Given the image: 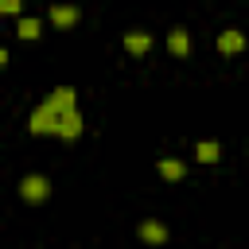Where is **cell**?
Here are the masks:
<instances>
[{"label":"cell","mask_w":249,"mask_h":249,"mask_svg":"<svg viewBox=\"0 0 249 249\" xmlns=\"http://www.w3.org/2000/svg\"><path fill=\"white\" fill-rule=\"evenodd\" d=\"M124 51L136 54V58H144L152 51V31H124Z\"/></svg>","instance_id":"obj_6"},{"label":"cell","mask_w":249,"mask_h":249,"mask_svg":"<svg viewBox=\"0 0 249 249\" xmlns=\"http://www.w3.org/2000/svg\"><path fill=\"white\" fill-rule=\"evenodd\" d=\"M19 198L31 202V206L47 202V198H51V179H47V175H23V179H19Z\"/></svg>","instance_id":"obj_2"},{"label":"cell","mask_w":249,"mask_h":249,"mask_svg":"<svg viewBox=\"0 0 249 249\" xmlns=\"http://www.w3.org/2000/svg\"><path fill=\"white\" fill-rule=\"evenodd\" d=\"M16 35H19V39H39V35H43V23H39V19H19V23H16Z\"/></svg>","instance_id":"obj_10"},{"label":"cell","mask_w":249,"mask_h":249,"mask_svg":"<svg viewBox=\"0 0 249 249\" xmlns=\"http://www.w3.org/2000/svg\"><path fill=\"white\" fill-rule=\"evenodd\" d=\"M31 136H54V140H78L82 136V113L74 86H54L27 117Z\"/></svg>","instance_id":"obj_1"},{"label":"cell","mask_w":249,"mask_h":249,"mask_svg":"<svg viewBox=\"0 0 249 249\" xmlns=\"http://www.w3.org/2000/svg\"><path fill=\"white\" fill-rule=\"evenodd\" d=\"M156 171H160L167 183H179V179H187V163H183V160H175V156H163V160L156 163Z\"/></svg>","instance_id":"obj_8"},{"label":"cell","mask_w":249,"mask_h":249,"mask_svg":"<svg viewBox=\"0 0 249 249\" xmlns=\"http://www.w3.org/2000/svg\"><path fill=\"white\" fill-rule=\"evenodd\" d=\"M218 51H222V54H241V51H245V31H237V27L218 31Z\"/></svg>","instance_id":"obj_5"},{"label":"cell","mask_w":249,"mask_h":249,"mask_svg":"<svg viewBox=\"0 0 249 249\" xmlns=\"http://www.w3.org/2000/svg\"><path fill=\"white\" fill-rule=\"evenodd\" d=\"M195 160L198 163H218L222 160V144L218 140H198L195 144Z\"/></svg>","instance_id":"obj_9"},{"label":"cell","mask_w":249,"mask_h":249,"mask_svg":"<svg viewBox=\"0 0 249 249\" xmlns=\"http://www.w3.org/2000/svg\"><path fill=\"white\" fill-rule=\"evenodd\" d=\"M47 19H51L58 31H70V27H78L82 12H78L74 4H51V8H47Z\"/></svg>","instance_id":"obj_4"},{"label":"cell","mask_w":249,"mask_h":249,"mask_svg":"<svg viewBox=\"0 0 249 249\" xmlns=\"http://www.w3.org/2000/svg\"><path fill=\"white\" fill-rule=\"evenodd\" d=\"M167 51H171L175 58H187V54H191V35H187V27H171V31H167Z\"/></svg>","instance_id":"obj_7"},{"label":"cell","mask_w":249,"mask_h":249,"mask_svg":"<svg viewBox=\"0 0 249 249\" xmlns=\"http://www.w3.org/2000/svg\"><path fill=\"white\" fill-rule=\"evenodd\" d=\"M136 237L144 241V245H167V237H171V230L160 222V218H144L140 226H136Z\"/></svg>","instance_id":"obj_3"},{"label":"cell","mask_w":249,"mask_h":249,"mask_svg":"<svg viewBox=\"0 0 249 249\" xmlns=\"http://www.w3.org/2000/svg\"><path fill=\"white\" fill-rule=\"evenodd\" d=\"M19 4H23V0H0V12H4V16H16Z\"/></svg>","instance_id":"obj_11"}]
</instances>
